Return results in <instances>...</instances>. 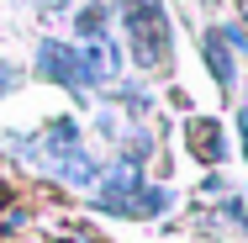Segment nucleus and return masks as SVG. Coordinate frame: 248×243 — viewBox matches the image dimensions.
<instances>
[{"label":"nucleus","instance_id":"nucleus-1","mask_svg":"<svg viewBox=\"0 0 248 243\" xmlns=\"http://www.w3.org/2000/svg\"><path fill=\"white\" fill-rule=\"evenodd\" d=\"M122 16H127L132 58H138L148 74H164V69H169V21H164V11L148 5V0H122Z\"/></svg>","mask_w":248,"mask_h":243},{"label":"nucleus","instance_id":"nucleus-2","mask_svg":"<svg viewBox=\"0 0 248 243\" xmlns=\"http://www.w3.org/2000/svg\"><path fill=\"white\" fill-rule=\"evenodd\" d=\"M37 69H43L48 80H58V85H69V90H85V85H90L79 48H63V43H43V48H37Z\"/></svg>","mask_w":248,"mask_h":243},{"label":"nucleus","instance_id":"nucleus-3","mask_svg":"<svg viewBox=\"0 0 248 243\" xmlns=\"http://www.w3.org/2000/svg\"><path fill=\"white\" fill-rule=\"evenodd\" d=\"M206 64H211L217 85L227 90V85H232V58H227V37H222V32H206Z\"/></svg>","mask_w":248,"mask_h":243},{"label":"nucleus","instance_id":"nucleus-4","mask_svg":"<svg viewBox=\"0 0 248 243\" xmlns=\"http://www.w3.org/2000/svg\"><path fill=\"white\" fill-rule=\"evenodd\" d=\"M190 138H196V153H201V159H222V132H217L211 122H196Z\"/></svg>","mask_w":248,"mask_h":243},{"label":"nucleus","instance_id":"nucleus-5","mask_svg":"<svg viewBox=\"0 0 248 243\" xmlns=\"http://www.w3.org/2000/svg\"><path fill=\"white\" fill-rule=\"evenodd\" d=\"M16 80H21V74H16L11 64H0V96H11V90H16Z\"/></svg>","mask_w":248,"mask_h":243},{"label":"nucleus","instance_id":"nucleus-6","mask_svg":"<svg viewBox=\"0 0 248 243\" xmlns=\"http://www.w3.org/2000/svg\"><path fill=\"white\" fill-rule=\"evenodd\" d=\"M227 217H238V222L248 227V201H227Z\"/></svg>","mask_w":248,"mask_h":243},{"label":"nucleus","instance_id":"nucleus-7","mask_svg":"<svg viewBox=\"0 0 248 243\" xmlns=\"http://www.w3.org/2000/svg\"><path fill=\"white\" fill-rule=\"evenodd\" d=\"M238 127H243V153H248V111L238 116Z\"/></svg>","mask_w":248,"mask_h":243}]
</instances>
